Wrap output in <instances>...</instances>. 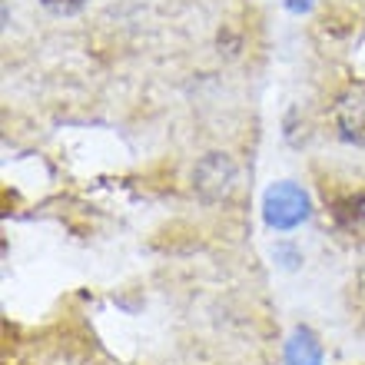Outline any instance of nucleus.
<instances>
[{
    "instance_id": "f257e3e1",
    "label": "nucleus",
    "mask_w": 365,
    "mask_h": 365,
    "mask_svg": "<svg viewBox=\"0 0 365 365\" xmlns=\"http://www.w3.org/2000/svg\"><path fill=\"white\" fill-rule=\"evenodd\" d=\"M262 220L272 230H296L309 220V196L296 182H272L262 196Z\"/></svg>"
},
{
    "instance_id": "f03ea898",
    "label": "nucleus",
    "mask_w": 365,
    "mask_h": 365,
    "mask_svg": "<svg viewBox=\"0 0 365 365\" xmlns=\"http://www.w3.org/2000/svg\"><path fill=\"white\" fill-rule=\"evenodd\" d=\"M232 182H236V163H232L226 153H210L202 156L196 170H192V186L206 202L226 200L232 192Z\"/></svg>"
},
{
    "instance_id": "7ed1b4c3",
    "label": "nucleus",
    "mask_w": 365,
    "mask_h": 365,
    "mask_svg": "<svg viewBox=\"0 0 365 365\" xmlns=\"http://www.w3.org/2000/svg\"><path fill=\"white\" fill-rule=\"evenodd\" d=\"M336 126L342 140L365 146V83L349 87L336 103Z\"/></svg>"
},
{
    "instance_id": "20e7f679",
    "label": "nucleus",
    "mask_w": 365,
    "mask_h": 365,
    "mask_svg": "<svg viewBox=\"0 0 365 365\" xmlns=\"http://www.w3.org/2000/svg\"><path fill=\"white\" fill-rule=\"evenodd\" d=\"M332 220L349 236H365V190H356L332 202Z\"/></svg>"
},
{
    "instance_id": "39448f33",
    "label": "nucleus",
    "mask_w": 365,
    "mask_h": 365,
    "mask_svg": "<svg viewBox=\"0 0 365 365\" xmlns=\"http://www.w3.org/2000/svg\"><path fill=\"white\" fill-rule=\"evenodd\" d=\"M286 365H322V346L309 329H296L286 342Z\"/></svg>"
},
{
    "instance_id": "423d86ee",
    "label": "nucleus",
    "mask_w": 365,
    "mask_h": 365,
    "mask_svg": "<svg viewBox=\"0 0 365 365\" xmlns=\"http://www.w3.org/2000/svg\"><path fill=\"white\" fill-rule=\"evenodd\" d=\"M47 10H53V14H77L87 0H40Z\"/></svg>"
},
{
    "instance_id": "0eeeda50",
    "label": "nucleus",
    "mask_w": 365,
    "mask_h": 365,
    "mask_svg": "<svg viewBox=\"0 0 365 365\" xmlns=\"http://www.w3.org/2000/svg\"><path fill=\"white\" fill-rule=\"evenodd\" d=\"M286 7L292 10V14H302V10L312 7V0H286Z\"/></svg>"
}]
</instances>
